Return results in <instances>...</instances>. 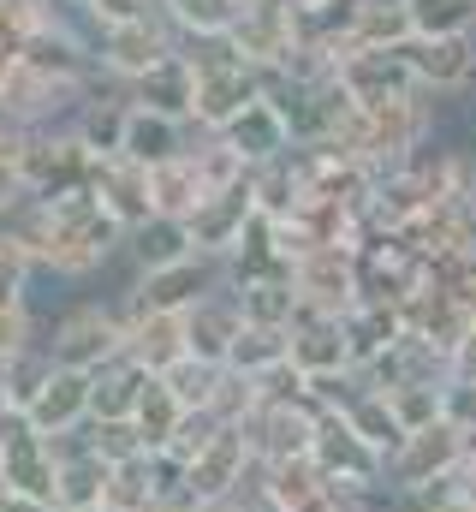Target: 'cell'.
I'll return each mask as SVG.
<instances>
[{
    "label": "cell",
    "mask_w": 476,
    "mask_h": 512,
    "mask_svg": "<svg viewBox=\"0 0 476 512\" xmlns=\"http://www.w3.org/2000/svg\"><path fill=\"white\" fill-rule=\"evenodd\" d=\"M6 227L24 239L36 274H54V280H96L114 256H125V227L96 203L90 185L60 197H30Z\"/></svg>",
    "instance_id": "obj_1"
},
{
    "label": "cell",
    "mask_w": 476,
    "mask_h": 512,
    "mask_svg": "<svg viewBox=\"0 0 476 512\" xmlns=\"http://www.w3.org/2000/svg\"><path fill=\"white\" fill-rule=\"evenodd\" d=\"M179 54L197 72V108H191V131H227L250 108L262 102V72H250L238 60V48L227 36L215 42H179Z\"/></svg>",
    "instance_id": "obj_2"
},
{
    "label": "cell",
    "mask_w": 476,
    "mask_h": 512,
    "mask_svg": "<svg viewBox=\"0 0 476 512\" xmlns=\"http://www.w3.org/2000/svg\"><path fill=\"white\" fill-rule=\"evenodd\" d=\"M42 346H48V358L60 370H84V376L119 364L125 358V322H119L114 298H78V304H66L42 328Z\"/></svg>",
    "instance_id": "obj_3"
},
{
    "label": "cell",
    "mask_w": 476,
    "mask_h": 512,
    "mask_svg": "<svg viewBox=\"0 0 476 512\" xmlns=\"http://www.w3.org/2000/svg\"><path fill=\"white\" fill-rule=\"evenodd\" d=\"M179 54V30L161 18V12H149V18H137V24H114V30H96V66H102V78L119 84V90H131L137 78H149L161 60H173Z\"/></svg>",
    "instance_id": "obj_4"
},
{
    "label": "cell",
    "mask_w": 476,
    "mask_h": 512,
    "mask_svg": "<svg viewBox=\"0 0 476 512\" xmlns=\"http://www.w3.org/2000/svg\"><path fill=\"white\" fill-rule=\"evenodd\" d=\"M256 471L262 465H256V447H250V429L221 423V435L185 465V495H191V507L197 501H238V489H250Z\"/></svg>",
    "instance_id": "obj_5"
},
{
    "label": "cell",
    "mask_w": 476,
    "mask_h": 512,
    "mask_svg": "<svg viewBox=\"0 0 476 512\" xmlns=\"http://www.w3.org/2000/svg\"><path fill=\"white\" fill-rule=\"evenodd\" d=\"M102 155H90V143L66 126H42L30 131V155H24V179H30V197H60V191H78L90 185Z\"/></svg>",
    "instance_id": "obj_6"
},
{
    "label": "cell",
    "mask_w": 476,
    "mask_h": 512,
    "mask_svg": "<svg viewBox=\"0 0 476 512\" xmlns=\"http://www.w3.org/2000/svg\"><path fill=\"white\" fill-rule=\"evenodd\" d=\"M399 60H405V72L423 96H459V90L476 84V30H465V36H411L399 48Z\"/></svg>",
    "instance_id": "obj_7"
},
{
    "label": "cell",
    "mask_w": 476,
    "mask_h": 512,
    "mask_svg": "<svg viewBox=\"0 0 476 512\" xmlns=\"http://www.w3.org/2000/svg\"><path fill=\"white\" fill-rule=\"evenodd\" d=\"M238 48V60L250 66V72H280L286 66V54H292V42H298V12H292V0H244V12H238L233 36H227Z\"/></svg>",
    "instance_id": "obj_8"
},
{
    "label": "cell",
    "mask_w": 476,
    "mask_h": 512,
    "mask_svg": "<svg viewBox=\"0 0 476 512\" xmlns=\"http://www.w3.org/2000/svg\"><path fill=\"white\" fill-rule=\"evenodd\" d=\"M292 286H298L304 310L346 316L357 304V251L352 245H316V251H304L292 262Z\"/></svg>",
    "instance_id": "obj_9"
},
{
    "label": "cell",
    "mask_w": 476,
    "mask_h": 512,
    "mask_svg": "<svg viewBox=\"0 0 476 512\" xmlns=\"http://www.w3.org/2000/svg\"><path fill=\"white\" fill-rule=\"evenodd\" d=\"M131 292H137L149 310L185 316V310L203 304L209 292H227V262H215V256H185V262H173V268L131 274Z\"/></svg>",
    "instance_id": "obj_10"
},
{
    "label": "cell",
    "mask_w": 476,
    "mask_h": 512,
    "mask_svg": "<svg viewBox=\"0 0 476 512\" xmlns=\"http://www.w3.org/2000/svg\"><path fill=\"white\" fill-rule=\"evenodd\" d=\"M244 429H250L256 465L268 471V465H286V459H310V447H316V435H322V411H316L310 399H298V405H268V411H256Z\"/></svg>",
    "instance_id": "obj_11"
},
{
    "label": "cell",
    "mask_w": 476,
    "mask_h": 512,
    "mask_svg": "<svg viewBox=\"0 0 476 512\" xmlns=\"http://www.w3.org/2000/svg\"><path fill=\"white\" fill-rule=\"evenodd\" d=\"M310 459H316V471H322L328 483H346V489H369V483L387 477V459H381L352 423H346V411L322 417V435H316Z\"/></svg>",
    "instance_id": "obj_12"
},
{
    "label": "cell",
    "mask_w": 476,
    "mask_h": 512,
    "mask_svg": "<svg viewBox=\"0 0 476 512\" xmlns=\"http://www.w3.org/2000/svg\"><path fill=\"white\" fill-rule=\"evenodd\" d=\"M453 471H465V429H453L447 417L423 435H405V447L387 459L393 489H417V483H435V477H453Z\"/></svg>",
    "instance_id": "obj_13"
},
{
    "label": "cell",
    "mask_w": 476,
    "mask_h": 512,
    "mask_svg": "<svg viewBox=\"0 0 476 512\" xmlns=\"http://www.w3.org/2000/svg\"><path fill=\"white\" fill-rule=\"evenodd\" d=\"M90 191H96V203L114 215L119 227H125V239H131L143 221H155L149 167H137V161H125V155H102V161H96V173H90Z\"/></svg>",
    "instance_id": "obj_14"
},
{
    "label": "cell",
    "mask_w": 476,
    "mask_h": 512,
    "mask_svg": "<svg viewBox=\"0 0 476 512\" xmlns=\"http://www.w3.org/2000/svg\"><path fill=\"white\" fill-rule=\"evenodd\" d=\"M399 316H405V334H411V340H429V346H441L447 358H453V352L465 346V334L476 328L471 310H465V304H459L453 292L429 286V280H423V286H417V292H411V298L399 304Z\"/></svg>",
    "instance_id": "obj_15"
},
{
    "label": "cell",
    "mask_w": 476,
    "mask_h": 512,
    "mask_svg": "<svg viewBox=\"0 0 476 512\" xmlns=\"http://www.w3.org/2000/svg\"><path fill=\"white\" fill-rule=\"evenodd\" d=\"M292 364L304 376H346V370H357L352 340H346V316L298 310V322H292Z\"/></svg>",
    "instance_id": "obj_16"
},
{
    "label": "cell",
    "mask_w": 476,
    "mask_h": 512,
    "mask_svg": "<svg viewBox=\"0 0 476 512\" xmlns=\"http://www.w3.org/2000/svg\"><path fill=\"white\" fill-rule=\"evenodd\" d=\"M256 221V197H250V179L238 185V191H221V197H209L185 227H191V245L197 256H215V262H227L238 251V239H244V227Z\"/></svg>",
    "instance_id": "obj_17"
},
{
    "label": "cell",
    "mask_w": 476,
    "mask_h": 512,
    "mask_svg": "<svg viewBox=\"0 0 476 512\" xmlns=\"http://www.w3.org/2000/svg\"><path fill=\"white\" fill-rule=\"evenodd\" d=\"M90 387H96V376H84V370H60V364H54L48 387H42L36 405L24 411L30 429H36V435H78V429L90 423Z\"/></svg>",
    "instance_id": "obj_18"
},
{
    "label": "cell",
    "mask_w": 476,
    "mask_h": 512,
    "mask_svg": "<svg viewBox=\"0 0 476 512\" xmlns=\"http://www.w3.org/2000/svg\"><path fill=\"white\" fill-rule=\"evenodd\" d=\"M238 334H244V310H238L233 292H209L203 304L185 310V346L203 364H221L227 370V352H233Z\"/></svg>",
    "instance_id": "obj_19"
},
{
    "label": "cell",
    "mask_w": 476,
    "mask_h": 512,
    "mask_svg": "<svg viewBox=\"0 0 476 512\" xmlns=\"http://www.w3.org/2000/svg\"><path fill=\"white\" fill-rule=\"evenodd\" d=\"M221 137H227L238 155H244V167H250V173L298 149V137H292V126H286V114H280V108H274L268 96H262V102H250V108H244L233 126L221 131Z\"/></svg>",
    "instance_id": "obj_20"
},
{
    "label": "cell",
    "mask_w": 476,
    "mask_h": 512,
    "mask_svg": "<svg viewBox=\"0 0 476 512\" xmlns=\"http://www.w3.org/2000/svg\"><path fill=\"white\" fill-rule=\"evenodd\" d=\"M191 143H197V131L185 126V120H167V114L131 102V120H125V143H119V155L137 161V167H161V161H173V155H191Z\"/></svg>",
    "instance_id": "obj_21"
},
{
    "label": "cell",
    "mask_w": 476,
    "mask_h": 512,
    "mask_svg": "<svg viewBox=\"0 0 476 512\" xmlns=\"http://www.w3.org/2000/svg\"><path fill=\"white\" fill-rule=\"evenodd\" d=\"M125 358L149 376H167L179 358H191L185 346V316H167V310H149L137 322H125Z\"/></svg>",
    "instance_id": "obj_22"
},
{
    "label": "cell",
    "mask_w": 476,
    "mask_h": 512,
    "mask_svg": "<svg viewBox=\"0 0 476 512\" xmlns=\"http://www.w3.org/2000/svg\"><path fill=\"white\" fill-rule=\"evenodd\" d=\"M417 36L411 0H357L352 6V54H399Z\"/></svg>",
    "instance_id": "obj_23"
},
{
    "label": "cell",
    "mask_w": 476,
    "mask_h": 512,
    "mask_svg": "<svg viewBox=\"0 0 476 512\" xmlns=\"http://www.w3.org/2000/svg\"><path fill=\"white\" fill-rule=\"evenodd\" d=\"M125 96H131L137 108H155V114H167V120H185V126H191V108H197V72H191V60H185V54H173V60H161L149 78H137Z\"/></svg>",
    "instance_id": "obj_24"
},
{
    "label": "cell",
    "mask_w": 476,
    "mask_h": 512,
    "mask_svg": "<svg viewBox=\"0 0 476 512\" xmlns=\"http://www.w3.org/2000/svg\"><path fill=\"white\" fill-rule=\"evenodd\" d=\"M340 90L352 96L357 108H369V102H393V96H405L417 84H411L399 54H346L340 60Z\"/></svg>",
    "instance_id": "obj_25"
},
{
    "label": "cell",
    "mask_w": 476,
    "mask_h": 512,
    "mask_svg": "<svg viewBox=\"0 0 476 512\" xmlns=\"http://www.w3.org/2000/svg\"><path fill=\"white\" fill-rule=\"evenodd\" d=\"M149 197H155V215H167V221H191V215L209 203V185H203V173H197L191 155H173V161L149 167Z\"/></svg>",
    "instance_id": "obj_26"
},
{
    "label": "cell",
    "mask_w": 476,
    "mask_h": 512,
    "mask_svg": "<svg viewBox=\"0 0 476 512\" xmlns=\"http://www.w3.org/2000/svg\"><path fill=\"white\" fill-rule=\"evenodd\" d=\"M125 120H131V96L125 90H102V78L90 84V96H84V108L72 114V131L90 143V155H119V143H125Z\"/></svg>",
    "instance_id": "obj_27"
},
{
    "label": "cell",
    "mask_w": 476,
    "mask_h": 512,
    "mask_svg": "<svg viewBox=\"0 0 476 512\" xmlns=\"http://www.w3.org/2000/svg\"><path fill=\"white\" fill-rule=\"evenodd\" d=\"M185 256H197L191 227H185V221H167V215L143 221V227L125 239V262H131V274H155V268H173V262H185Z\"/></svg>",
    "instance_id": "obj_28"
},
{
    "label": "cell",
    "mask_w": 476,
    "mask_h": 512,
    "mask_svg": "<svg viewBox=\"0 0 476 512\" xmlns=\"http://www.w3.org/2000/svg\"><path fill=\"white\" fill-rule=\"evenodd\" d=\"M238 298V310H244V322L250 328H292L298 322V286H292V274H268V280H244V286H227Z\"/></svg>",
    "instance_id": "obj_29"
},
{
    "label": "cell",
    "mask_w": 476,
    "mask_h": 512,
    "mask_svg": "<svg viewBox=\"0 0 476 512\" xmlns=\"http://www.w3.org/2000/svg\"><path fill=\"white\" fill-rule=\"evenodd\" d=\"M155 382L149 370H137L131 358H119L108 370H96V387H90V423H114V417H137V399L143 387Z\"/></svg>",
    "instance_id": "obj_30"
},
{
    "label": "cell",
    "mask_w": 476,
    "mask_h": 512,
    "mask_svg": "<svg viewBox=\"0 0 476 512\" xmlns=\"http://www.w3.org/2000/svg\"><path fill=\"white\" fill-rule=\"evenodd\" d=\"M346 340H352L357 364L393 352V346L405 340V316H399V304H352V310H346Z\"/></svg>",
    "instance_id": "obj_31"
},
{
    "label": "cell",
    "mask_w": 476,
    "mask_h": 512,
    "mask_svg": "<svg viewBox=\"0 0 476 512\" xmlns=\"http://www.w3.org/2000/svg\"><path fill=\"white\" fill-rule=\"evenodd\" d=\"M244 0H161V18L179 30V42H215L233 36Z\"/></svg>",
    "instance_id": "obj_32"
},
{
    "label": "cell",
    "mask_w": 476,
    "mask_h": 512,
    "mask_svg": "<svg viewBox=\"0 0 476 512\" xmlns=\"http://www.w3.org/2000/svg\"><path fill=\"white\" fill-rule=\"evenodd\" d=\"M250 197H256V215H262V221H292L298 203H304V173L292 167V155L256 167V173H250Z\"/></svg>",
    "instance_id": "obj_33"
},
{
    "label": "cell",
    "mask_w": 476,
    "mask_h": 512,
    "mask_svg": "<svg viewBox=\"0 0 476 512\" xmlns=\"http://www.w3.org/2000/svg\"><path fill=\"white\" fill-rule=\"evenodd\" d=\"M280 364H292V328H250L244 322V334H238L233 352H227V370H238V376H268Z\"/></svg>",
    "instance_id": "obj_34"
},
{
    "label": "cell",
    "mask_w": 476,
    "mask_h": 512,
    "mask_svg": "<svg viewBox=\"0 0 476 512\" xmlns=\"http://www.w3.org/2000/svg\"><path fill=\"white\" fill-rule=\"evenodd\" d=\"M131 423L143 429V447H149V453H167V447H173V435H179V423H185V405L173 399V387L155 376V382L143 387V399H137V417H131Z\"/></svg>",
    "instance_id": "obj_35"
},
{
    "label": "cell",
    "mask_w": 476,
    "mask_h": 512,
    "mask_svg": "<svg viewBox=\"0 0 476 512\" xmlns=\"http://www.w3.org/2000/svg\"><path fill=\"white\" fill-rule=\"evenodd\" d=\"M24 155H30V131L0 120V227L30 203V179H24Z\"/></svg>",
    "instance_id": "obj_36"
},
{
    "label": "cell",
    "mask_w": 476,
    "mask_h": 512,
    "mask_svg": "<svg viewBox=\"0 0 476 512\" xmlns=\"http://www.w3.org/2000/svg\"><path fill=\"white\" fill-rule=\"evenodd\" d=\"M346 423H352L357 435L381 453V459H393L399 447H405V429H399V417H393V405H387V393H363L352 411H346Z\"/></svg>",
    "instance_id": "obj_37"
},
{
    "label": "cell",
    "mask_w": 476,
    "mask_h": 512,
    "mask_svg": "<svg viewBox=\"0 0 476 512\" xmlns=\"http://www.w3.org/2000/svg\"><path fill=\"white\" fill-rule=\"evenodd\" d=\"M48 376H54V358H48V346H30V352L6 358V405L24 417V411L36 405V393L48 387Z\"/></svg>",
    "instance_id": "obj_38"
},
{
    "label": "cell",
    "mask_w": 476,
    "mask_h": 512,
    "mask_svg": "<svg viewBox=\"0 0 476 512\" xmlns=\"http://www.w3.org/2000/svg\"><path fill=\"white\" fill-rule=\"evenodd\" d=\"M441 393H447V382H405L387 393V405H393V417H399V429L405 435H423V429H435L441 423Z\"/></svg>",
    "instance_id": "obj_39"
},
{
    "label": "cell",
    "mask_w": 476,
    "mask_h": 512,
    "mask_svg": "<svg viewBox=\"0 0 476 512\" xmlns=\"http://www.w3.org/2000/svg\"><path fill=\"white\" fill-rule=\"evenodd\" d=\"M262 483H268V489H274V495H280L292 512H304L316 495H322V489H328V477L316 471V459H286V465H268V471H262Z\"/></svg>",
    "instance_id": "obj_40"
},
{
    "label": "cell",
    "mask_w": 476,
    "mask_h": 512,
    "mask_svg": "<svg viewBox=\"0 0 476 512\" xmlns=\"http://www.w3.org/2000/svg\"><path fill=\"white\" fill-rule=\"evenodd\" d=\"M161 382L173 387V399L185 411H215V387H221V364H203V358H179Z\"/></svg>",
    "instance_id": "obj_41"
},
{
    "label": "cell",
    "mask_w": 476,
    "mask_h": 512,
    "mask_svg": "<svg viewBox=\"0 0 476 512\" xmlns=\"http://www.w3.org/2000/svg\"><path fill=\"white\" fill-rule=\"evenodd\" d=\"M417 36H465L476 30V0H411Z\"/></svg>",
    "instance_id": "obj_42"
},
{
    "label": "cell",
    "mask_w": 476,
    "mask_h": 512,
    "mask_svg": "<svg viewBox=\"0 0 476 512\" xmlns=\"http://www.w3.org/2000/svg\"><path fill=\"white\" fill-rule=\"evenodd\" d=\"M102 507H114V512H149V507H155L149 453H143V459H131V465H114V477H108V501H102Z\"/></svg>",
    "instance_id": "obj_43"
},
{
    "label": "cell",
    "mask_w": 476,
    "mask_h": 512,
    "mask_svg": "<svg viewBox=\"0 0 476 512\" xmlns=\"http://www.w3.org/2000/svg\"><path fill=\"white\" fill-rule=\"evenodd\" d=\"M84 441H90V453H102L108 465H131V459H143L149 447H143V429L131 423V417H114V423H84Z\"/></svg>",
    "instance_id": "obj_44"
},
{
    "label": "cell",
    "mask_w": 476,
    "mask_h": 512,
    "mask_svg": "<svg viewBox=\"0 0 476 512\" xmlns=\"http://www.w3.org/2000/svg\"><path fill=\"white\" fill-rule=\"evenodd\" d=\"M30 346H42V322L30 310V292L24 298H0V358H18Z\"/></svg>",
    "instance_id": "obj_45"
},
{
    "label": "cell",
    "mask_w": 476,
    "mask_h": 512,
    "mask_svg": "<svg viewBox=\"0 0 476 512\" xmlns=\"http://www.w3.org/2000/svg\"><path fill=\"white\" fill-rule=\"evenodd\" d=\"M262 411V393H256V376H238V370H221V387H215V417L221 423H250Z\"/></svg>",
    "instance_id": "obj_46"
},
{
    "label": "cell",
    "mask_w": 476,
    "mask_h": 512,
    "mask_svg": "<svg viewBox=\"0 0 476 512\" xmlns=\"http://www.w3.org/2000/svg\"><path fill=\"white\" fill-rule=\"evenodd\" d=\"M30 280H36V262L24 251V239L12 227H0V298H24Z\"/></svg>",
    "instance_id": "obj_47"
},
{
    "label": "cell",
    "mask_w": 476,
    "mask_h": 512,
    "mask_svg": "<svg viewBox=\"0 0 476 512\" xmlns=\"http://www.w3.org/2000/svg\"><path fill=\"white\" fill-rule=\"evenodd\" d=\"M149 12H161V0H90V6H84V24H90V36H96V30H114V24H137V18H149Z\"/></svg>",
    "instance_id": "obj_48"
},
{
    "label": "cell",
    "mask_w": 476,
    "mask_h": 512,
    "mask_svg": "<svg viewBox=\"0 0 476 512\" xmlns=\"http://www.w3.org/2000/svg\"><path fill=\"white\" fill-rule=\"evenodd\" d=\"M215 435H221V417H215V411H185V423H179V435H173V447H167V453H179V459L191 465Z\"/></svg>",
    "instance_id": "obj_49"
},
{
    "label": "cell",
    "mask_w": 476,
    "mask_h": 512,
    "mask_svg": "<svg viewBox=\"0 0 476 512\" xmlns=\"http://www.w3.org/2000/svg\"><path fill=\"white\" fill-rule=\"evenodd\" d=\"M441 417H447L453 429H465V435H471V429H476V382H459V376H453L447 393H441Z\"/></svg>",
    "instance_id": "obj_50"
},
{
    "label": "cell",
    "mask_w": 476,
    "mask_h": 512,
    "mask_svg": "<svg viewBox=\"0 0 476 512\" xmlns=\"http://www.w3.org/2000/svg\"><path fill=\"white\" fill-rule=\"evenodd\" d=\"M238 512H292V507H286V501L262 483V471H256V477H250V489H238Z\"/></svg>",
    "instance_id": "obj_51"
},
{
    "label": "cell",
    "mask_w": 476,
    "mask_h": 512,
    "mask_svg": "<svg viewBox=\"0 0 476 512\" xmlns=\"http://www.w3.org/2000/svg\"><path fill=\"white\" fill-rule=\"evenodd\" d=\"M453 376H459V382H476V328L465 334V346L453 352Z\"/></svg>",
    "instance_id": "obj_52"
},
{
    "label": "cell",
    "mask_w": 476,
    "mask_h": 512,
    "mask_svg": "<svg viewBox=\"0 0 476 512\" xmlns=\"http://www.w3.org/2000/svg\"><path fill=\"white\" fill-rule=\"evenodd\" d=\"M0 512H54V507L48 501H30V495H18V489L0 483Z\"/></svg>",
    "instance_id": "obj_53"
},
{
    "label": "cell",
    "mask_w": 476,
    "mask_h": 512,
    "mask_svg": "<svg viewBox=\"0 0 476 512\" xmlns=\"http://www.w3.org/2000/svg\"><path fill=\"white\" fill-rule=\"evenodd\" d=\"M185 512H238V501H197V507H185Z\"/></svg>",
    "instance_id": "obj_54"
},
{
    "label": "cell",
    "mask_w": 476,
    "mask_h": 512,
    "mask_svg": "<svg viewBox=\"0 0 476 512\" xmlns=\"http://www.w3.org/2000/svg\"><path fill=\"white\" fill-rule=\"evenodd\" d=\"M322 6H340V0H292V12H322Z\"/></svg>",
    "instance_id": "obj_55"
},
{
    "label": "cell",
    "mask_w": 476,
    "mask_h": 512,
    "mask_svg": "<svg viewBox=\"0 0 476 512\" xmlns=\"http://www.w3.org/2000/svg\"><path fill=\"white\" fill-rule=\"evenodd\" d=\"M0 417H12V405H6V358H0Z\"/></svg>",
    "instance_id": "obj_56"
},
{
    "label": "cell",
    "mask_w": 476,
    "mask_h": 512,
    "mask_svg": "<svg viewBox=\"0 0 476 512\" xmlns=\"http://www.w3.org/2000/svg\"><path fill=\"white\" fill-rule=\"evenodd\" d=\"M435 512H476V507L465 501V495H459V501H447V507H435Z\"/></svg>",
    "instance_id": "obj_57"
},
{
    "label": "cell",
    "mask_w": 476,
    "mask_h": 512,
    "mask_svg": "<svg viewBox=\"0 0 476 512\" xmlns=\"http://www.w3.org/2000/svg\"><path fill=\"white\" fill-rule=\"evenodd\" d=\"M60 6H78V12H84V6H90V0H60Z\"/></svg>",
    "instance_id": "obj_58"
},
{
    "label": "cell",
    "mask_w": 476,
    "mask_h": 512,
    "mask_svg": "<svg viewBox=\"0 0 476 512\" xmlns=\"http://www.w3.org/2000/svg\"><path fill=\"white\" fill-rule=\"evenodd\" d=\"M0 477H6V441H0Z\"/></svg>",
    "instance_id": "obj_59"
},
{
    "label": "cell",
    "mask_w": 476,
    "mask_h": 512,
    "mask_svg": "<svg viewBox=\"0 0 476 512\" xmlns=\"http://www.w3.org/2000/svg\"><path fill=\"white\" fill-rule=\"evenodd\" d=\"M149 512H185V507H149Z\"/></svg>",
    "instance_id": "obj_60"
},
{
    "label": "cell",
    "mask_w": 476,
    "mask_h": 512,
    "mask_svg": "<svg viewBox=\"0 0 476 512\" xmlns=\"http://www.w3.org/2000/svg\"><path fill=\"white\" fill-rule=\"evenodd\" d=\"M96 512H114V507H96Z\"/></svg>",
    "instance_id": "obj_61"
},
{
    "label": "cell",
    "mask_w": 476,
    "mask_h": 512,
    "mask_svg": "<svg viewBox=\"0 0 476 512\" xmlns=\"http://www.w3.org/2000/svg\"><path fill=\"white\" fill-rule=\"evenodd\" d=\"M54 512H72V507H54Z\"/></svg>",
    "instance_id": "obj_62"
}]
</instances>
